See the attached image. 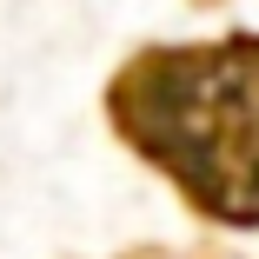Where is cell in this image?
Masks as SVG:
<instances>
[{
    "mask_svg": "<svg viewBox=\"0 0 259 259\" xmlns=\"http://www.w3.org/2000/svg\"><path fill=\"white\" fill-rule=\"evenodd\" d=\"M193 7H220V0H193Z\"/></svg>",
    "mask_w": 259,
    "mask_h": 259,
    "instance_id": "cell-3",
    "label": "cell"
},
{
    "mask_svg": "<svg viewBox=\"0 0 259 259\" xmlns=\"http://www.w3.org/2000/svg\"><path fill=\"white\" fill-rule=\"evenodd\" d=\"M107 126L186 213L259 233V33L133 47L107 80Z\"/></svg>",
    "mask_w": 259,
    "mask_h": 259,
    "instance_id": "cell-1",
    "label": "cell"
},
{
    "mask_svg": "<svg viewBox=\"0 0 259 259\" xmlns=\"http://www.w3.org/2000/svg\"><path fill=\"white\" fill-rule=\"evenodd\" d=\"M120 259H239V252H226V246H133Z\"/></svg>",
    "mask_w": 259,
    "mask_h": 259,
    "instance_id": "cell-2",
    "label": "cell"
}]
</instances>
